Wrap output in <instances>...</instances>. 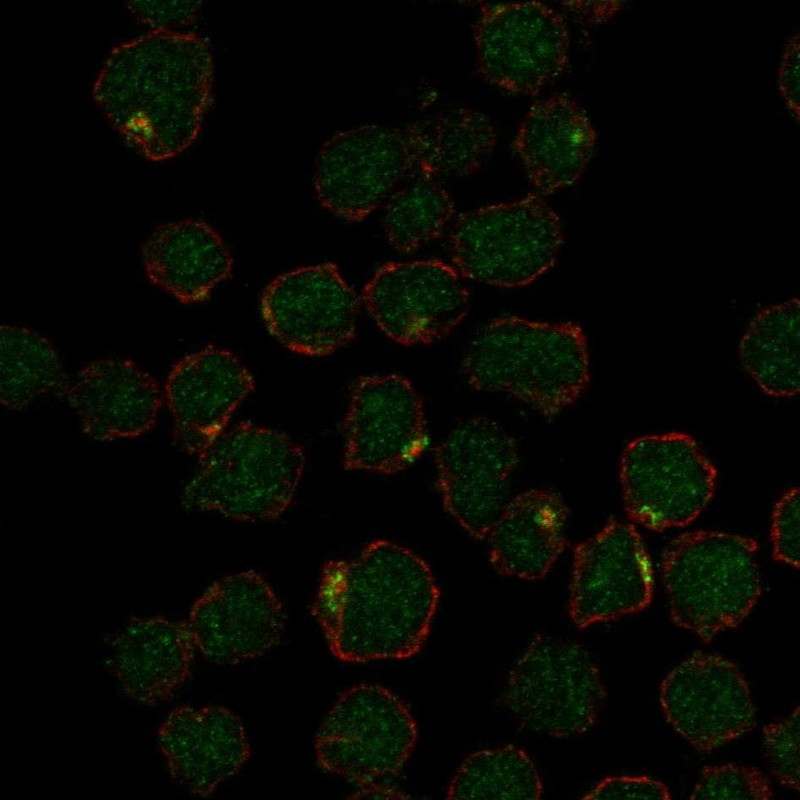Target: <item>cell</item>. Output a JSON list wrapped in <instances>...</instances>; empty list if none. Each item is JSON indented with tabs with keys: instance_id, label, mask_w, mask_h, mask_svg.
I'll return each instance as SVG.
<instances>
[{
	"instance_id": "6da1fadb",
	"label": "cell",
	"mask_w": 800,
	"mask_h": 800,
	"mask_svg": "<svg viewBox=\"0 0 800 800\" xmlns=\"http://www.w3.org/2000/svg\"><path fill=\"white\" fill-rule=\"evenodd\" d=\"M439 599L419 555L375 540L352 559L325 564L312 614L341 661L405 659L426 642Z\"/></svg>"
},
{
	"instance_id": "7a4b0ae2",
	"label": "cell",
	"mask_w": 800,
	"mask_h": 800,
	"mask_svg": "<svg viewBox=\"0 0 800 800\" xmlns=\"http://www.w3.org/2000/svg\"><path fill=\"white\" fill-rule=\"evenodd\" d=\"M208 42L185 31H150L116 46L93 86L113 128L152 161L173 158L197 138L211 102Z\"/></svg>"
},
{
	"instance_id": "3957f363",
	"label": "cell",
	"mask_w": 800,
	"mask_h": 800,
	"mask_svg": "<svg viewBox=\"0 0 800 800\" xmlns=\"http://www.w3.org/2000/svg\"><path fill=\"white\" fill-rule=\"evenodd\" d=\"M461 370L475 390L507 393L554 417L589 384L587 339L574 322L503 316L478 329Z\"/></svg>"
},
{
	"instance_id": "277c9868",
	"label": "cell",
	"mask_w": 800,
	"mask_h": 800,
	"mask_svg": "<svg viewBox=\"0 0 800 800\" xmlns=\"http://www.w3.org/2000/svg\"><path fill=\"white\" fill-rule=\"evenodd\" d=\"M304 465L302 448L288 435L241 422L200 457L182 504L241 521L271 520L290 505Z\"/></svg>"
},
{
	"instance_id": "5b68a950",
	"label": "cell",
	"mask_w": 800,
	"mask_h": 800,
	"mask_svg": "<svg viewBox=\"0 0 800 800\" xmlns=\"http://www.w3.org/2000/svg\"><path fill=\"white\" fill-rule=\"evenodd\" d=\"M755 539L697 530L675 538L662 559L671 620L703 641L736 627L761 595Z\"/></svg>"
},
{
	"instance_id": "8992f818",
	"label": "cell",
	"mask_w": 800,
	"mask_h": 800,
	"mask_svg": "<svg viewBox=\"0 0 800 800\" xmlns=\"http://www.w3.org/2000/svg\"><path fill=\"white\" fill-rule=\"evenodd\" d=\"M439 172L433 117L405 127L368 124L334 134L319 151L313 180L324 208L359 221L405 178H436Z\"/></svg>"
},
{
	"instance_id": "52a82bcc",
	"label": "cell",
	"mask_w": 800,
	"mask_h": 800,
	"mask_svg": "<svg viewBox=\"0 0 800 800\" xmlns=\"http://www.w3.org/2000/svg\"><path fill=\"white\" fill-rule=\"evenodd\" d=\"M562 244L558 215L537 195L462 213L449 234L451 261L462 278L504 288L539 278Z\"/></svg>"
},
{
	"instance_id": "ba28073f",
	"label": "cell",
	"mask_w": 800,
	"mask_h": 800,
	"mask_svg": "<svg viewBox=\"0 0 800 800\" xmlns=\"http://www.w3.org/2000/svg\"><path fill=\"white\" fill-rule=\"evenodd\" d=\"M605 696L600 672L584 647L538 634L510 669L501 699L526 729L567 738L595 724Z\"/></svg>"
},
{
	"instance_id": "9c48e42d",
	"label": "cell",
	"mask_w": 800,
	"mask_h": 800,
	"mask_svg": "<svg viewBox=\"0 0 800 800\" xmlns=\"http://www.w3.org/2000/svg\"><path fill=\"white\" fill-rule=\"evenodd\" d=\"M417 740V726L396 694L377 684H359L335 702L315 740L322 770L361 787L397 775Z\"/></svg>"
},
{
	"instance_id": "30bf717a",
	"label": "cell",
	"mask_w": 800,
	"mask_h": 800,
	"mask_svg": "<svg viewBox=\"0 0 800 800\" xmlns=\"http://www.w3.org/2000/svg\"><path fill=\"white\" fill-rule=\"evenodd\" d=\"M716 480L710 459L681 432L638 437L621 457L626 512L633 522L653 531L695 520L713 497Z\"/></svg>"
},
{
	"instance_id": "8fae6325",
	"label": "cell",
	"mask_w": 800,
	"mask_h": 800,
	"mask_svg": "<svg viewBox=\"0 0 800 800\" xmlns=\"http://www.w3.org/2000/svg\"><path fill=\"white\" fill-rule=\"evenodd\" d=\"M474 36L482 76L514 94L537 93L568 62L566 24L557 11L541 2L485 4Z\"/></svg>"
},
{
	"instance_id": "7c38bea8",
	"label": "cell",
	"mask_w": 800,
	"mask_h": 800,
	"mask_svg": "<svg viewBox=\"0 0 800 800\" xmlns=\"http://www.w3.org/2000/svg\"><path fill=\"white\" fill-rule=\"evenodd\" d=\"M435 460L444 508L473 539H485L518 464L514 439L495 420L472 417L438 445Z\"/></svg>"
},
{
	"instance_id": "4fadbf2b",
	"label": "cell",
	"mask_w": 800,
	"mask_h": 800,
	"mask_svg": "<svg viewBox=\"0 0 800 800\" xmlns=\"http://www.w3.org/2000/svg\"><path fill=\"white\" fill-rule=\"evenodd\" d=\"M470 294L462 276L437 259L389 262L363 290V302L380 330L402 345L446 337L464 319Z\"/></svg>"
},
{
	"instance_id": "5bb4252c",
	"label": "cell",
	"mask_w": 800,
	"mask_h": 800,
	"mask_svg": "<svg viewBox=\"0 0 800 800\" xmlns=\"http://www.w3.org/2000/svg\"><path fill=\"white\" fill-rule=\"evenodd\" d=\"M359 297L330 262L276 277L263 291L261 313L269 332L306 356L333 353L355 336Z\"/></svg>"
},
{
	"instance_id": "9a60e30c",
	"label": "cell",
	"mask_w": 800,
	"mask_h": 800,
	"mask_svg": "<svg viewBox=\"0 0 800 800\" xmlns=\"http://www.w3.org/2000/svg\"><path fill=\"white\" fill-rule=\"evenodd\" d=\"M667 722L700 752L713 751L753 729L755 706L746 679L730 660L695 652L663 679Z\"/></svg>"
},
{
	"instance_id": "2e32d148",
	"label": "cell",
	"mask_w": 800,
	"mask_h": 800,
	"mask_svg": "<svg viewBox=\"0 0 800 800\" xmlns=\"http://www.w3.org/2000/svg\"><path fill=\"white\" fill-rule=\"evenodd\" d=\"M653 597V571L637 529L611 519L574 550L569 614L578 628L644 610Z\"/></svg>"
},
{
	"instance_id": "e0dca14e",
	"label": "cell",
	"mask_w": 800,
	"mask_h": 800,
	"mask_svg": "<svg viewBox=\"0 0 800 800\" xmlns=\"http://www.w3.org/2000/svg\"><path fill=\"white\" fill-rule=\"evenodd\" d=\"M344 466L393 474L409 466L425 442L422 401L397 374L361 377L345 419Z\"/></svg>"
},
{
	"instance_id": "ac0fdd59",
	"label": "cell",
	"mask_w": 800,
	"mask_h": 800,
	"mask_svg": "<svg viewBox=\"0 0 800 800\" xmlns=\"http://www.w3.org/2000/svg\"><path fill=\"white\" fill-rule=\"evenodd\" d=\"M196 648L217 664H236L262 656L283 634L281 602L254 571L227 576L193 604L186 621Z\"/></svg>"
},
{
	"instance_id": "d6986e66",
	"label": "cell",
	"mask_w": 800,
	"mask_h": 800,
	"mask_svg": "<svg viewBox=\"0 0 800 800\" xmlns=\"http://www.w3.org/2000/svg\"><path fill=\"white\" fill-rule=\"evenodd\" d=\"M254 381L232 352L207 346L179 360L165 384L177 440L199 457L223 434Z\"/></svg>"
},
{
	"instance_id": "ffe728a7",
	"label": "cell",
	"mask_w": 800,
	"mask_h": 800,
	"mask_svg": "<svg viewBox=\"0 0 800 800\" xmlns=\"http://www.w3.org/2000/svg\"><path fill=\"white\" fill-rule=\"evenodd\" d=\"M157 739L171 777L202 797L237 774L250 756L239 717L218 705L174 708L158 728Z\"/></svg>"
},
{
	"instance_id": "44dd1931",
	"label": "cell",
	"mask_w": 800,
	"mask_h": 800,
	"mask_svg": "<svg viewBox=\"0 0 800 800\" xmlns=\"http://www.w3.org/2000/svg\"><path fill=\"white\" fill-rule=\"evenodd\" d=\"M86 434L97 440L136 437L152 428L162 397L155 379L129 359L86 365L66 394Z\"/></svg>"
},
{
	"instance_id": "7402d4cb",
	"label": "cell",
	"mask_w": 800,
	"mask_h": 800,
	"mask_svg": "<svg viewBox=\"0 0 800 800\" xmlns=\"http://www.w3.org/2000/svg\"><path fill=\"white\" fill-rule=\"evenodd\" d=\"M196 646L186 622L132 618L112 641L111 671L131 700L170 701L188 679Z\"/></svg>"
},
{
	"instance_id": "603a6c76",
	"label": "cell",
	"mask_w": 800,
	"mask_h": 800,
	"mask_svg": "<svg viewBox=\"0 0 800 800\" xmlns=\"http://www.w3.org/2000/svg\"><path fill=\"white\" fill-rule=\"evenodd\" d=\"M595 145L596 132L585 111L563 94L537 101L514 140L532 186L545 195L574 184Z\"/></svg>"
},
{
	"instance_id": "cb8c5ba5",
	"label": "cell",
	"mask_w": 800,
	"mask_h": 800,
	"mask_svg": "<svg viewBox=\"0 0 800 800\" xmlns=\"http://www.w3.org/2000/svg\"><path fill=\"white\" fill-rule=\"evenodd\" d=\"M568 508L551 490L531 489L506 503L488 535L489 560L500 574L543 578L566 547Z\"/></svg>"
},
{
	"instance_id": "d4e9b609",
	"label": "cell",
	"mask_w": 800,
	"mask_h": 800,
	"mask_svg": "<svg viewBox=\"0 0 800 800\" xmlns=\"http://www.w3.org/2000/svg\"><path fill=\"white\" fill-rule=\"evenodd\" d=\"M142 257L149 280L185 304L205 300L233 264L219 233L195 219L158 226L143 245Z\"/></svg>"
},
{
	"instance_id": "484cf974",
	"label": "cell",
	"mask_w": 800,
	"mask_h": 800,
	"mask_svg": "<svg viewBox=\"0 0 800 800\" xmlns=\"http://www.w3.org/2000/svg\"><path fill=\"white\" fill-rule=\"evenodd\" d=\"M743 369L767 395L797 396L800 391V301L797 297L759 310L738 346Z\"/></svg>"
},
{
	"instance_id": "4316f807",
	"label": "cell",
	"mask_w": 800,
	"mask_h": 800,
	"mask_svg": "<svg viewBox=\"0 0 800 800\" xmlns=\"http://www.w3.org/2000/svg\"><path fill=\"white\" fill-rule=\"evenodd\" d=\"M0 399L21 410L36 398L66 396L70 382L58 354L44 336L24 327L1 325Z\"/></svg>"
},
{
	"instance_id": "83f0119b",
	"label": "cell",
	"mask_w": 800,
	"mask_h": 800,
	"mask_svg": "<svg viewBox=\"0 0 800 800\" xmlns=\"http://www.w3.org/2000/svg\"><path fill=\"white\" fill-rule=\"evenodd\" d=\"M539 773L527 753L515 746L482 749L468 755L455 773L449 799H540Z\"/></svg>"
},
{
	"instance_id": "f1b7e54d",
	"label": "cell",
	"mask_w": 800,
	"mask_h": 800,
	"mask_svg": "<svg viewBox=\"0 0 800 800\" xmlns=\"http://www.w3.org/2000/svg\"><path fill=\"white\" fill-rule=\"evenodd\" d=\"M411 178L391 195L384 217L389 244L403 254L440 237L455 211L451 196L434 177Z\"/></svg>"
},
{
	"instance_id": "f546056e",
	"label": "cell",
	"mask_w": 800,
	"mask_h": 800,
	"mask_svg": "<svg viewBox=\"0 0 800 800\" xmlns=\"http://www.w3.org/2000/svg\"><path fill=\"white\" fill-rule=\"evenodd\" d=\"M691 799H771L769 780L758 770L735 764L707 766Z\"/></svg>"
},
{
	"instance_id": "4dcf8cb0",
	"label": "cell",
	"mask_w": 800,
	"mask_h": 800,
	"mask_svg": "<svg viewBox=\"0 0 800 800\" xmlns=\"http://www.w3.org/2000/svg\"><path fill=\"white\" fill-rule=\"evenodd\" d=\"M799 707L763 729V745L771 771L785 787L799 791Z\"/></svg>"
},
{
	"instance_id": "1f68e13d",
	"label": "cell",
	"mask_w": 800,
	"mask_h": 800,
	"mask_svg": "<svg viewBox=\"0 0 800 800\" xmlns=\"http://www.w3.org/2000/svg\"><path fill=\"white\" fill-rule=\"evenodd\" d=\"M799 488L789 489L776 503L772 515L771 539L775 560L799 567Z\"/></svg>"
},
{
	"instance_id": "d6a6232c",
	"label": "cell",
	"mask_w": 800,
	"mask_h": 800,
	"mask_svg": "<svg viewBox=\"0 0 800 800\" xmlns=\"http://www.w3.org/2000/svg\"><path fill=\"white\" fill-rule=\"evenodd\" d=\"M130 12L151 31H180L190 25L200 10L201 2L194 1H132Z\"/></svg>"
},
{
	"instance_id": "836d02e7",
	"label": "cell",
	"mask_w": 800,
	"mask_h": 800,
	"mask_svg": "<svg viewBox=\"0 0 800 800\" xmlns=\"http://www.w3.org/2000/svg\"><path fill=\"white\" fill-rule=\"evenodd\" d=\"M667 787L647 776L607 777L583 799H670Z\"/></svg>"
},
{
	"instance_id": "e575fe53",
	"label": "cell",
	"mask_w": 800,
	"mask_h": 800,
	"mask_svg": "<svg viewBox=\"0 0 800 800\" xmlns=\"http://www.w3.org/2000/svg\"><path fill=\"white\" fill-rule=\"evenodd\" d=\"M800 37L795 32L785 46L779 70L778 87L780 94L794 120L799 123L800 116Z\"/></svg>"
},
{
	"instance_id": "d590c367",
	"label": "cell",
	"mask_w": 800,
	"mask_h": 800,
	"mask_svg": "<svg viewBox=\"0 0 800 800\" xmlns=\"http://www.w3.org/2000/svg\"><path fill=\"white\" fill-rule=\"evenodd\" d=\"M571 11L575 12L588 22H603L614 16L624 5L618 1L603 2H566Z\"/></svg>"
}]
</instances>
